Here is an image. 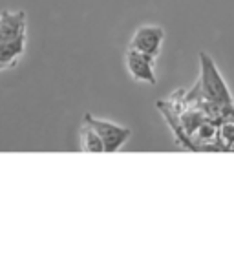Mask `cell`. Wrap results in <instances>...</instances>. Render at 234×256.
<instances>
[{"label": "cell", "instance_id": "obj_7", "mask_svg": "<svg viewBox=\"0 0 234 256\" xmlns=\"http://www.w3.org/2000/svg\"><path fill=\"white\" fill-rule=\"evenodd\" d=\"M80 148L90 154H104V144H102L99 134L88 123H84L80 128Z\"/></svg>", "mask_w": 234, "mask_h": 256}, {"label": "cell", "instance_id": "obj_3", "mask_svg": "<svg viewBox=\"0 0 234 256\" xmlns=\"http://www.w3.org/2000/svg\"><path fill=\"white\" fill-rule=\"evenodd\" d=\"M163 38H165V30L161 26H141L136 30L130 42V48L138 50L141 54L148 55L156 60V57L161 54V46H163Z\"/></svg>", "mask_w": 234, "mask_h": 256}, {"label": "cell", "instance_id": "obj_5", "mask_svg": "<svg viewBox=\"0 0 234 256\" xmlns=\"http://www.w3.org/2000/svg\"><path fill=\"white\" fill-rule=\"evenodd\" d=\"M20 35H26V13L4 10L0 13V40H11Z\"/></svg>", "mask_w": 234, "mask_h": 256}, {"label": "cell", "instance_id": "obj_1", "mask_svg": "<svg viewBox=\"0 0 234 256\" xmlns=\"http://www.w3.org/2000/svg\"><path fill=\"white\" fill-rule=\"evenodd\" d=\"M196 86L200 90L202 101L234 104V97L230 94L229 86L207 52H200V79H198Z\"/></svg>", "mask_w": 234, "mask_h": 256}, {"label": "cell", "instance_id": "obj_9", "mask_svg": "<svg viewBox=\"0 0 234 256\" xmlns=\"http://www.w3.org/2000/svg\"><path fill=\"white\" fill-rule=\"evenodd\" d=\"M6 68V66H2V64H0V70H4Z\"/></svg>", "mask_w": 234, "mask_h": 256}, {"label": "cell", "instance_id": "obj_6", "mask_svg": "<svg viewBox=\"0 0 234 256\" xmlns=\"http://www.w3.org/2000/svg\"><path fill=\"white\" fill-rule=\"evenodd\" d=\"M26 48V35H20L11 40H0V64L2 66H13L16 59L24 54Z\"/></svg>", "mask_w": 234, "mask_h": 256}, {"label": "cell", "instance_id": "obj_8", "mask_svg": "<svg viewBox=\"0 0 234 256\" xmlns=\"http://www.w3.org/2000/svg\"><path fill=\"white\" fill-rule=\"evenodd\" d=\"M220 144L224 146V152L234 150V119H227L220 123Z\"/></svg>", "mask_w": 234, "mask_h": 256}, {"label": "cell", "instance_id": "obj_2", "mask_svg": "<svg viewBox=\"0 0 234 256\" xmlns=\"http://www.w3.org/2000/svg\"><path fill=\"white\" fill-rule=\"evenodd\" d=\"M84 123L94 126V130L99 134V138H101L102 144H104V154H116V152H119L128 141V138L132 136L130 128L116 124L112 121H106V119L94 118L92 114H86L84 116Z\"/></svg>", "mask_w": 234, "mask_h": 256}, {"label": "cell", "instance_id": "obj_4", "mask_svg": "<svg viewBox=\"0 0 234 256\" xmlns=\"http://www.w3.org/2000/svg\"><path fill=\"white\" fill-rule=\"evenodd\" d=\"M124 60H126V68L134 80L146 82V84H156L158 82L154 74V59L152 57L141 54L138 50L128 48Z\"/></svg>", "mask_w": 234, "mask_h": 256}]
</instances>
